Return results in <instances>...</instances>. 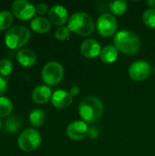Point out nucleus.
Here are the masks:
<instances>
[{
    "label": "nucleus",
    "instance_id": "nucleus-27",
    "mask_svg": "<svg viewBox=\"0 0 155 156\" xmlns=\"http://www.w3.org/2000/svg\"><path fill=\"white\" fill-rule=\"evenodd\" d=\"M6 89H7V82L2 76H0V97H2V95L6 91Z\"/></svg>",
    "mask_w": 155,
    "mask_h": 156
},
{
    "label": "nucleus",
    "instance_id": "nucleus-23",
    "mask_svg": "<svg viewBox=\"0 0 155 156\" xmlns=\"http://www.w3.org/2000/svg\"><path fill=\"white\" fill-rule=\"evenodd\" d=\"M143 21L147 27L155 28V8H148L144 11L143 15Z\"/></svg>",
    "mask_w": 155,
    "mask_h": 156
},
{
    "label": "nucleus",
    "instance_id": "nucleus-10",
    "mask_svg": "<svg viewBox=\"0 0 155 156\" xmlns=\"http://www.w3.org/2000/svg\"><path fill=\"white\" fill-rule=\"evenodd\" d=\"M66 133L69 139L80 141L89 134V126L83 121H74L68 125Z\"/></svg>",
    "mask_w": 155,
    "mask_h": 156
},
{
    "label": "nucleus",
    "instance_id": "nucleus-14",
    "mask_svg": "<svg viewBox=\"0 0 155 156\" xmlns=\"http://www.w3.org/2000/svg\"><path fill=\"white\" fill-rule=\"evenodd\" d=\"M32 100L37 104H46L51 100L52 92L48 86L38 85L32 90Z\"/></svg>",
    "mask_w": 155,
    "mask_h": 156
},
{
    "label": "nucleus",
    "instance_id": "nucleus-29",
    "mask_svg": "<svg viewBox=\"0 0 155 156\" xmlns=\"http://www.w3.org/2000/svg\"><path fill=\"white\" fill-rule=\"evenodd\" d=\"M1 127H2V122H1V120H0V130H1Z\"/></svg>",
    "mask_w": 155,
    "mask_h": 156
},
{
    "label": "nucleus",
    "instance_id": "nucleus-13",
    "mask_svg": "<svg viewBox=\"0 0 155 156\" xmlns=\"http://www.w3.org/2000/svg\"><path fill=\"white\" fill-rule=\"evenodd\" d=\"M101 51L100 45L95 39H86L80 45V52L87 58H94L100 56Z\"/></svg>",
    "mask_w": 155,
    "mask_h": 156
},
{
    "label": "nucleus",
    "instance_id": "nucleus-26",
    "mask_svg": "<svg viewBox=\"0 0 155 156\" xmlns=\"http://www.w3.org/2000/svg\"><path fill=\"white\" fill-rule=\"evenodd\" d=\"M48 10V6L47 4H44V3H40L38 4L37 6H36V11L38 15H45Z\"/></svg>",
    "mask_w": 155,
    "mask_h": 156
},
{
    "label": "nucleus",
    "instance_id": "nucleus-11",
    "mask_svg": "<svg viewBox=\"0 0 155 156\" xmlns=\"http://www.w3.org/2000/svg\"><path fill=\"white\" fill-rule=\"evenodd\" d=\"M48 17L52 24L63 27L69 21L68 10L61 5H55L50 7L48 11Z\"/></svg>",
    "mask_w": 155,
    "mask_h": 156
},
{
    "label": "nucleus",
    "instance_id": "nucleus-4",
    "mask_svg": "<svg viewBox=\"0 0 155 156\" xmlns=\"http://www.w3.org/2000/svg\"><path fill=\"white\" fill-rule=\"evenodd\" d=\"M31 33L24 26H15L9 28L5 36L6 47L12 50H20L30 39Z\"/></svg>",
    "mask_w": 155,
    "mask_h": 156
},
{
    "label": "nucleus",
    "instance_id": "nucleus-12",
    "mask_svg": "<svg viewBox=\"0 0 155 156\" xmlns=\"http://www.w3.org/2000/svg\"><path fill=\"white\" fill-rule=\"evenodd\" d=\"M73 101V96L69 91L65 90H56L51 97L52 105L59 110H63L70 106Z\"/></svg>",
    "mask_w": 155,
    "mask_h": 156
},
{
    "label": "nucleus",
    "instance_id": "nucleus-5",
    "mask_svg": "<svg viewBox=\"0 0 155 156\" xmlns=\"http://www.w3.org/2000/svg\"><path fill=\"white\" fill-rule=\"evenodd\" d=\"M41 144V135L34 128H27L23 131L17 138L18 147L26 153L37 150Z\"/></svg>",
    "mask_w": 155,
    "mask_h": 156
},
{
    "label": "nucleus",
    "instance_id": "nucleus-19",
    "mask_svg": "<svg viewBox=\"0 0 155 156\" xmlns=\"http://www.w3.org/2000/svg\"><path fill=\"white\" fill-rule=\"evenodd\" d=\"M127 7H128L127 1L116 0V1H111L109 5V8L111 14L115 16H122L126 12Z\"/></svg>",
    "mask_w": 155,
    "mask_h": 156
},
{
    "label": "nucleus",
    "instance_id": "nucleus-21",
    "mask_svg": "<svg viewBox=\"0 0 155 156\" xmlns=\"http://www.w3.org/2000/svg\"><path fill=\"white\" fill-rule=\"evenodd\" d=\"M13 23V15L7 10L0 11V31L5 30L10 27Z\"/></svg>",
    "mask_w": 155,
    "mask_h": 156
},
{
    "label": "nucleus",
    "instance_id": "nucleus-9",
    "mask_svg": "<svg viewBox=\"0 0 155 156\" xmlns=\"http://www.w3.org/2000/svg\"><path fill=\"white\" fill-rule=\"evenodd\" d=\"M152 73L151 65L144 60H137L131 64L129 68L130 78L134 81H143Z\"/></svg>",
    "mask_w": 155,
    "mask_h": 156
},
{
    "label": "nucleus",
    "instance_id": "nucleus-25",
    "mask_svg": "<svg viewBox=\"0 0 155 156\" xmlns=\"http://www.w3.org/2000/svg\"><path fill=\"white\" fill-rule=\"evenodd\" d=\"M70 32L71 31L69 30V28L68 27H65V26L59 27L55 32V37H56L57 39L63 41V40H66V39H68L69 37Z\"/></svg>",
    "mask_w": 155,
    "mask_h": 156
},
{
    "label": "nucleus",
    "instance_id": "nucleus-15",
    "mask_svg": "<svg viewBox=\"0 0 155 156\" xmlns=\"http://www.w3.org/2000/svg\"><path fill=\"white\" fill-rule=\"evenodd\" d=\"M17 62L24 68H30L35 65L37 61L36 53L29 48H22L16 53Z\"/></svg>",
    "mask_w": 155,
    "mask_h": 156
},
{
    "label": "nucleus",
    "instance_id": "nucleus-24",
    "mask_svg": "<svg viewBox=\"0 0 155 156\" xmlns=\"http://www.w3.org/2000/svg\"><path fill=\"white\" fill-rule=\"evenodd\" d=\"M13 71V63L9 59L0 60V75L2 77L9 76Z\"/></svg>",
    "mask_w": 155,
    "mask_h": 156
},
{
    "label": "nucleus",
    "instance_id": "nucleus-17",
    "mask_svg": "<svg viewBox=\"0 0 155 156\" xmlns=\"http://www.w3.org/2000/svg\"><path fill=\"white\" fill-rule=\"evenodd\" d=\"M119 50L112 45L105 46L103 48H101L100 58V60L106 64H111L115 62L118 58Z\"/></svg>",
    "mask_w": 155,
    "mask_h": 156
},
{
    "label": "nucleus",
    "instance_id": "nucleus-7",
    "mask_svg": "<svg viewBox=\"0 0 155 156\" xmlns=\"http://www.w3.org/2000/svg\"><path fill=\"white\" fill-rule=\"evenodd\" d=\"M12 14L19 20H30L36 15V6L26 0H16L11 5Z\"/></svg>",
    "mask_w": 155,
    "mask_h": 156
},
{
    "label": "nucleus",
    "instance_id": "nucleus-8",
    "mask_svg": "<svg viewBox=\"0 0 155 156\" xmlns=\"http://www.w3.org/2000/svg\"><path fill=\"white\" fill-rule=\"evenodd\" d=\"M117 20L115 16L110 13H104L100 15L97 20V30L99 34L104 37H109L116 33L117 30Z\"/></svg>",
    "mask_w": 155,
    "mask_h": 156
},
{
    "label": "nucleus",
    "instance_id": "nucleus-6",
    "mask_svg": "<svg viewBox=\"0 0 155 156\" xmlns=\"http://www.w3.org/2000/svg\"><path fill=\"white\" fill-rule=\"evenodd\" d=\"M64 69L62 65L57 61H50L47 63L41 71L43 81L48 86L58 85L63 79Z\"/></svg>",
    "mask_w": 155,
    "mask_h": 156
},
{
    "label": "nucleus",
    "instance_id": "nucleus-1",
    "mask_svg": "<svg viewBox=\"0 0 155 156\" xmlns=\"http://www.w3.org/2000/svg\"><path fill=\"white\" fill-rule=\"evenodd\" d=\"M103 112V103L98 97L88 96L79 102V113L85 122H96L102 117Z\"/></svg>",
    "mask_w": 155,
    "mask_h": 156
},
{
    "label": "nucleus",
    "instance_id": "nucleus-18",
    "mask_svg": "<svg viewBox=\"0 0 155 156\" xmlns=\"http://www.w3.org/2000/svg\"><path fill=\"white\" fill-rule=\"evenodd\" d=\"M46 121V114L41 109H34L29 113V122L34 127H41Z\"/></svg>",
    "mask_w": 155,
    "mask_h": 156
},
{
    "label": "nucleus",
    "instance_id": "nucleus-2",
    "mask_svg": "<svg viewBox=\"0 0 155 156\" xmlns=\"http://www.w3.org/2000/svg\"><path fill=\"white\" fill-rule=\"evenodd\" d=\"M113 44L122 53L133 55L136 54L141 48V39L135 33L130 30H121L115 34Z\"/></svg>",
    "mask_w": 155,
    "mask_h": 156
},
{
    "label": "nucleus",
    "instance_id": "nucleus-28",
    "mask_svg": "<svg viewBox=\"0 0 155 156\" xmlns=\"http://www.w3.org/2000/svg\"><path fill=\"white\" fill-rule=\"evenodd\" d=\"M69 92L72 96H76L79 93V88L78 86H73V87H71Z\"/></svg>",
    "mask_w": 155,
    "mask_h": 156
},
{
    "label": "nucleus",
    "instance_id": "nucleus-16",
    "mask_svg": "<svg viewBox=\"0 0 155 156\" xmlns=\"http://www.w3.org/2000/svg\"><path fill=\"white\" fill-rule=\"evenodd\" d=\"M30 27L36 33L45 34L49 31L51 27V22L44 16H37L32 19L30 22Z\"/></svg>",
    "mask_w": 155,
    "mask_h": 156
},
{
    "label": "nucleus",
    "instance_id": "nucleus-22",
    "mask_svg": "<svg viewBox=\"0 0 155 156\" xmlns=\"http://www.w3.org/2000/svg\"><path fill=\"white\" fill-rule=\"evenodd\" d=\"M21 120L16 118V116H12L9 117L6 121H5V130L7 133H16L20 128H21Z\"/></svg>",
    "mask_w": 155,
    "mask_h": 156
},
{
    "label": "nucleus",
    "instance_id": "nucleus-3",
    "mask_svg": "<svg viewBox=\"0 0 155 156\" xmlns=\"http://www.w3.org/2000/svg\"><path fill=\"white\" fill-rule=\"evenodd\" d=\"M68 27L71 32L82 37H88L94 32L95 24L89 14L85 12H77L69 17Z\"/></svg>",
    "mask_w": 155,
    "mask_h": 156
},
{
    "label": "nucleus",
    "instance_id": "nucleus-20",
    "mask_svg": "<svg viewBox=\"0 0 155 156\" xmlns=\"http://www.w3.org/2000/svg\"><path fill=\"white\" fill-rule=\"evenodd\" d=\"M13 111V102L6 97H0V117H7Z\"/></svg>",
    "mask_w": 155,
    "mask_h": 156
}]
</instances>
